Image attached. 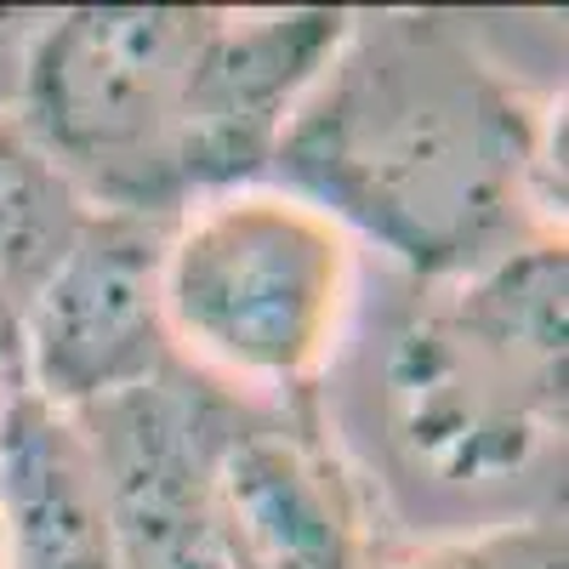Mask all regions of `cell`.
Instances as JSON below:
<instances>
[{
  "label": "cell",
  "mask_w": 569,
  "mask_h": 569,
  "mask_svg": "<svg viewBox=\"0 0 569 569\" xmlns=\"http://www.w3.org/2000/svg\"><path fill=\"white\" fill-rule=\"evenodd\" d=\"M313 421L365 496L376 541L439 547L563 518L569 467V251L353 291Z\"/></svg>",
  "instance_id": "6da1fadb"
},
{
  "label": "cell",
  "mask_w": 569,
  "mask_h": 569,
  "mask_svg": "<svg viewBox=\"0 0 569 569\" xmlns=\"http://www.w3.org/2000/svg\"><path fill=\"white\" fill-rule=\"evenodd\" d=\"M268 171L410 279L479 273L563 217L552 120L439 12H353Z\"/></svg>",
  "instance_id": "7a4b0ae2"
},
{
  "label": "cell",
  "mask_w": 569,
  "mask_h": 569,
  "mask_svg": "<svg viewBox=\"0 0 569 569\" xmlns=\"http://www.w3.org/2000/svg\"><path fill=\"white\" fill-rule=\"evenodd\" d=\"M359 291L353 240L279 188L194 200L166 240L171 365L268 410H308Z\"/></svg>",
  "instance_id": "3957f363"
},
{
  "label": "cell",
  "mask_w": 569,
  "mask_h": 569,
  "mask_svg": "<svg viewBox=\"0 0 569 569\" xmlns=\"http://www.w3.org/2000/svg\"><path fill=\"white\" fill-rule=\"evenodd\" d=\"M211 23V7H74L40 18L18 126L91 211H188L177 131Z\"/></svg>",
  "instance_id": "277c9868"
},
{
  "label": "cell",
  "mask_w": 569,
  "mask_h": 569,
  "mask_svg": "<svg viewBox=\"0 0 569 569\" xmlns=\"http://www.w3.org/2000/svg\"><path fill=\"white\" fill-rule=\"evenodd\" d=\"M206 507L228 569H370L382 552L313 405L268 410L217 393Z\"/></svg>",
  "instance_id": "5b68a950"
},
{
  "label": "cell",
  "mask_w": 569,
  "mask_h": 569,
  "mask_svg": "<svg viewBox=\"0 0 569 569\" xmlns=\"http://www.w3.org/2000/svg\"><path fill=\"white\" fill-rule=\"evenodd\" d=\"M177 217L91 211L80 240L18 319L23 388L58 410H91L171 370L160 262Z\"/></svg>",
  "instance_id": "8992f818"
},
{
  "label": "cell",
  "mask_w": 569,
  "mask_h": 569,
  "mask_svg": "<svg viewBox=\"0 0 569 569\" xmlns=\"http://www.w3.org/2000/svg\"><path fill=\"white\" fill-rule=\"evenodd\" d=\"M342 7H284V12H217L182 98L177 171L188 206L251 188L268 177L273 149L308 86L325 74L348 34Z\"/></svg>",
  "instance_id": "52a82bcc"
},
{
  "label": "cell",
  "mask_w": 569,
  "mask_h": 569,
  "mask_svg": "<svg viewBox=\"0 0 569 569\" xmlns=\"http://www.w3.org/2000/svg\"><path fill=\"white\" fill-rule=\"evenodd\" d=\"M0 541L7 569H120L80 416L23 382L0 399Z\"/></svg>",
  "instance_id": "ba28073f"
},
{
  "label": "cell",
  "mask_w": 569,
  "mask_h": 569,
  "mask_svg": "<svg viewBox=\"0 0 569 569\" xmlns=\"http://www.w3.org/2000/svg\"><path fill=\"white\" fill-rule=\"evenodd\" d=\"M86 217L91 206L80 188L34 149L18 120H0V302L12 319H23L34 291L52 279Z\"/></svg>",
  "instance_id": "9c48e42d"
},
{
  "label": "cell",
  "mask_w": 569,
  "mask_h": 569,
  "mask_svg": "<svg viewBox=\"0 0 569 569\" xmlns=\"http://www.w3.org/2000/svg\"><path fill=\"white\" fill-rule=\"evenodd\" d=\"M370 569H569V541L563 518H541V525H512L439 547H405V552L382 547Z\"/></svg>",
  "instance_id": "30bf717a"
},
{
  "label": "cell",
  "mask_w": 569,
  "mask_h": 569,
  "mask_svg": "<svg viewBox=\"0 0 569 569\" xmlns=\"http://www.w3.org/2000/svg\"><path fill=\"white\" fill-rule=\"evenodd\" d=\"M46 12H7L0 7V120H18L23 74H29V46L40 34Z\"/></svg>",
  "instance_id": "8fae6325"
},
{
  "label": "cell",
  "mask_w": 569,
  "mask_h": 569,
  "mask_svg": "<svg viewBox=\"0 0 569 569\" xmlns=\"http://www.w3.org/2000/svg\"><path fill=\"white\" fill-rule=\"evenodd\" d=\"M0 569H7V541H0Z\"/></svg>",
  "instance_id": "7c38bea8"
}]
</instances>
